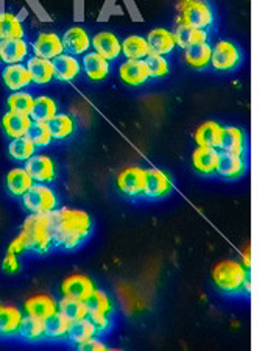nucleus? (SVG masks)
I'll return each instance as SVG.
<instances>
[{"instance_id":"nucleus-39","label":"nucleus","mask_w":279,"mask_h":351,"mask_svg":"<svg viewBox=\"0 0 279 351\" xmlns=\"http://www.w3.org/2000/svg\"><path fill=\"white\" fill-rule=\"evenodd\" d=\"M35 144L32 143L27 136H22V138H14L8 145V152L11 158L18 161H27L28 158L33 156L35 154Z\"/></svg>"},{"instance_id":"nucleus-30","label":"nucleus","mask_w":279,"mask_h":351,"mask_svg":"<svg viewBox=\"0 0 279 351\" xmlns=\"http://www.w3.org/2000/svg\"><path fill=\"white\" fill-rule=\"evenodd\" d=\"M210 52H213V49H210L206 43L189 45L184 52L186 63L195 67V69H203V67H206L209 64Z\"/></svg>"},{"instance_id":"nucleus-44","label":"nucleus","mask_w":279,"mask_h":351,"mask_svg":"<svg viewBox=\"0 0 279 351\" xmlns=\"http://www.w3.org/2000/svg\"><path fill=\"white\" fill-rule=\"evenodd\" d=\"M89 320L93 322L97 331H105L110 326V320H108V314H100V313H89Z\"/></svg>"},{"instance_id":"nucleus-4","label":"nucleus","mask_w":279,"mask_h":351,"mask_svg":"<svg viewBox=\"0 0 279 351\" xmlns=\"http://www.w3.org/2000/svg\"><path fill=\"white\" fill-rule=\"evenodd\" d=\"M178 24L206 28L213 24V11L202 0H180Z\"/></svg>"},{"instance_id":"nucleus-35","label":"nucleus","mask_w":279,"mask_h":351,"mask_svg":"<svg viewBox=\"0 0 279 351\" xmlns=\"http://www.w3.org/2000/svg\"><path fill=\"white\" fill-rule=\"evenodd\" d=\"M122 53L127 56L128 60H142L149 55V44L147 39L141 36H130L121 44Z\"/></svg>"},{"instance_id":"nucleus-48","label":"nucleus","mask_w":279,"mask_h":351,"mask_svg":"<svg viewBox=\"0 0 279 351\" xmlns=\"http://www.w3.org/2000/svg\"><path fill=\"white\" fill-rule=\"evenodd\" d=\"M250 265H252V256H250V250H247L243 254V267L248 269Z\"/></svg>"},{"instance_id":"nucleus-26","label":"nucleus","mask_w":279,"mask_h":351,"mask_svg":"<svg viewBox=\"0 0 279 351\" xmlns=\"http://www.w3.org/2000/svg\"><path fill=\"white\" fill-rule=\"evenodd\" d=\"M175 35V41L180 47L187 49L189 45L198 44V43H206V32L203 28H197V27H191L186 24H180L176 27Z\"/></svg>"},{"instance_id":"nucleus-27","label":"nucleus","mask_w":279,"mask_h":351,"mask_svg":"<svg viewBox=\"0 0 279 351\" xmlns=\"http://www.w3.org/2000/svg\"><path fill=\"white\" fill-rule=\"evenodd\" d=\"M33 186V178L25 169H13L7 175V188L11 195L22 197Z\"/></svg>"},{"instance_id":"nucleus-15","label":"nucleus","mask_w":279,"mask_h":351,"mask_svg":"<svg viewBox=\"0 0 279 351\" xmlns=\"http://www.w3.org/2000/svg\"><path fill=\"white\" fill-rule=\"evenodd\" d=\"M27 43L24 39H0V58L8 64H18L27 56Z\"/></svg>"},{"instance_id":"nucleus-10","label":"nucleus","mask_w":279,"mask_h":351,"mask_svg":"<svg viewBox=\"0 0 279 351\" xmlns=\"http://www.w3.org/2000/svg\"><path fill=\"white\" fill-rule=\"evenodd\" d=\"M33 52L39 58L52 61L64 52V45H62V39L55 33H43L33 44Z\"/></svg>"},{"instance_id":"nucleus-37","label":"nucleus","mask_w":279,"mask_h":351,"mask_svg":"<svg viewBox=\"0 0 279 351\" xmlns=\"http://www.w3.org/2000/svg\"><path fill=\"white\" fill-rule=\"evenodd\" d=\"M56 114V104L55 100L50 97H38L35 99V104H33V108L30 112V117L35 122H44L47 123L50 119Z\"/></svg>"},{"instance_id":"nucleus-22","label":"nucleus","mask_w":279,"mask_h":351,"mask_svg":"<svg viewBox=\"0 0 279 351\" xmlns=\"http://www.w3.org/2000/svg\"><path fill=\"white\" fill-rule=\"evenodd\" d=\"M3 82L11 90H19L22 88L28 86V83L32 82L30 73H28L27 67L22 64H8L5 67L2 73Z\"/></svg>"},{"instance_id":"nucleus-1","label":"nucleus","mask_w":279,"mask_h":351,"mask_svg":"<svg viewBox=\"0 0 279 351\" xmlns=\"http://www.w3.org/2000/svg\"><path fill=\"white\" fill-rule=\"evenodd\" d=\"M90 233V217L84 211L62 208L52 211V239L58 247H78Z\"/></svg>"},{"instance_id":"nucleus-49","label":"nucleus","mask_w":279,"mask_h":351,"mask_svg":"<svg viewBox=\"0 0 279 351\" xmlns=\"http://www.w3.org/2000/svg\"><path fill=\"white\" fill-rule=\"evenodd\" d=\"M0 60H2V58H0Z\"/></svg>"},{"instance_id":"nucleus-13","label":"nucleus","mask_w":279,"mask_h":351,"mask_svg":"<svg viewBox=\"0 0 279 351\" xmlns=\"http://www.w3.org/2000/svg\"><path fill=\"white\" fill-rule=\"evenodd\" d=\"M147 44H149V52L155 55L164 56L170 53L176 45L175 35L172 32L164 30V28H156L151 30L147 36Z\"/></svg>"},{"instance_id":"nucleus-24","label":"nucleus","mask_w":279,"mask_h":351,"mask_svg":"<svg viewBox=\"0 0 279 351\" xmlns=\"http://www.w3.org/2000/svg\"><path fill=\"white\" fill-rule=\"evenodd\" d=\"M24 317L18 308L0 306V336H13L19 332L21 322Z\"/></svg>"},{"instance_id":"nucleus-12","label":"nucleus","mask_w":279,"mask_h":351,"mask_svg":"<svg viewBox=\"0 0 279 351\" xmlns=\"http://www.w3.org/2000/svg\"><path fill=\"white\" fill-rule=\"evenodd\" d=\"M170 189H172V184H170V180L167 175L156 171V169H150V171H145V188L144 194L151 198H159L167 195Z\"/></svg>"},{"instance_id":"nucleus-41","label":"nucleus","mask_w":279,"mask_h":351,"mask_svg":"<svg viewBox=\"0 0 279 351\" xmlns=\"http://www.w3.org/2000/svg\"><path fill=\"white\" fill-rule=\"evenodd\" d=\"M33 104H35V99H33L28 93H14L8 97L10 111L19 112V114L30 116Z\"/></svg>"},{"instance_id":"nucleus-38","label":"nucleus","mask_w":279,"mask_h":351,"mask_svg":"<svg viewBox=\"0 0 279 351\" xmlns=\"http://www.w3.org/2000/svg\"><path fill=\"white\" fill-rule=\"evenodd\" d=\"M53 139H66L73 133V121L67 114H55L47 122Z\"/></svg>"},{"instance_id":"nucleus-5","label":"nucleus","mask_w":279,"mask_h":351,"mask_svg":"<svg viewBox=\"0 0 279 351\" xmlns=\"http://www.w3.org/2000/svg\"><path fill=\"white\" fill-rule=\"evenodd\" d=\"M22 200H24V206L28 211L35 214L52 213L56 208L55 192L50 189L49 186H44L41 183L33 184L32 188L22 195Z\"/></svg>"},{"instance_id":"nucleus-36","label":"nucleus","mask_w":279,"mask_h":351,"mask_svg":"<svg viewBox=\"0 0 279 351\" xmlns=\"http://www.w3.org/2000/svg\"><path fill=\"white\" fill-rule=\"evenodd\" d=\"M24 28L14 14L0 13V39H21Z\"/></svg>"},{"instance_id":"nucleus-17","label":"nucleus","mask_w":279,"mask_h":351,"mask_svg":"<svg viewBox=\"0 0 279 351\" xmlns=\"http://www.w3.org/2000/svg\"><path fill=\"white\" fill-rule=\"evenodd\" d=\"M32 125V117L27 114H19V112L10 111L2 119V127L10 138H22L25 136L28 128Z\"/></svg>"},{"instance_id":"nucleus-25","label":"nucleus","mask_w":279,"mask_h":351,"mask_svg":"<svg viewBox=\"0 0 279 351\" xmlns=\"http://www.w3.org/2000/svg\"><path fill=\"white\" fill-rule=\"evenodd\" d=\"M220 149L228 154H236L242 155L243 147H245V139L243 133L236 127H226L221 128V138H220Z\"/></svg>"},{"instance_id":"nucleus-23","label":"nucleus","mask_w":279,"mask_h":351,"mask_svg":"<svg viewBox=\"0 0 279 351\" xmlns=\"http://www.w3.org/2000/svg\"><path fill=\"white\" fill-rule=\"evenodd\" d=\"M62 45H64L66 50H69L71 53H84L89 50V36L88 33L80 27H73L71 30L64 33V38H62Z\"/></svg>"},{"instance_id":"nucleus-7","label":"nucleus","mask_w":279,"mask_h":351,"mask_svg":"<svg viewBox=\"0 0 279 351\" xmlns=\"http://www.w3.org/2000/svg\"><path fill=\"white\" fill-rule=\"evenodd\" d=\"M117 188L125 195L136 197L144 194L145 188V171L141 167H128L119 173Z\"/></svg>"},{"instance_id":"nucleus-29","label":"nucleus","mask_w":279,"mask_h":351,"mask_svg":"<svg viewBox=\"0 0 279 351\" xmlns=\"http://www.w3.org/2000/svg\"><path fill=\"white\" fill-rule=\"evenodd\" d=\"M220 138L221 127L215 122L203 123L195 132V141L198 147H213V149H217L220 145Z\"/></svg>"},{"instance_id":"nucleus-9","label":"nucleus","mask_w":279,"mask_h":351,"mask_svg":"<svg viewBox=\"0 0 279 351\" xmlns=\"http://www.w3.org/2000/svg\"><path fill=\"white\" fill-rule=\"evenodd\" d=\"M25 171L38 183H45L55 178V164L45 155H33L25 162Z\"/></svg>"},{"instance_id":"nucleus-8","label":"nucleus","mask_w":279,"mask_h":351,"mask_svg":"<svg viewBox=\"0 0 279 351\" xmlns=\"http://www.w3.org/2000/svg\"><path fill=\"white\" fill-rule=\"evenodd\" d=\"M62 295L77 300H86L95 291L94 281L86 275H71L62 281Z\"/></svg>"},{"instance_id":"nucleus-33","label":"nucleus","mask_w":279,"mask_h":351,"mask_svg":"<svg viewBox=\"0 0 279 351\" xmlns=\"http://www.w3.org/2000/svg\"><path fill=\"white\" fill-rule=\"evenodd\" d=\"M19 334L25 341L35 342L39 341V339L45 337V330H44V320L39 319V317L30 315L28 314L27 317H24L21 322L19 326Z\"/></svg>"},{"instance_id":"nucleus-32","label":"nucleus","mask_w":279,"mask_h":351,"mask_svg":"<svg viewBox=\"0 0 279 351\" xmlns=\"http://www.w3.org/2000/svg\"><path fill=\"white\" fill-rule=\"evenodd\" d=\"M69 328H71V322L67 320L60 311H56L55 314L49 315L47 319H44L45 337H50V339L66 337Z\"/></svg>"},{"instance_id":"nucleus-43","label":"nucleus","mask_w":279,"mask_h":351,"mask_svg":"<svg viewBox=\"0 0 279 351\" xmlns=\"http://www.w3.org/2000/svg\"><path fill=\"white\" fill-rule=\"evenodd\" d=\"M145 64L149 67V73L150 77H162L167 75L169 72V64L164 56L161 55H155V53H149L145 56Z\"/></svg>"},{"instance_id":"nucleus-14","label":"nucleus","mask_w":279,"mask_h":351,"mask_svg":"<svg viewBox=\"0 0 279 351\" xmlns=\"http://www.w3.org/2000/svg\"><path fill=\"white\" fill-rule=\"evenodd\" d=\"M243 171H245V161L242 155L228 154V152H221V154H219V162H217V167H215V172H217L220 177L236 178V177H241Z\"/></svg>"},{"instance_id":"nucleus-34","label":"nucleus","mask_w":279,"mask_h":351,"mask_svg":"<svg viewBox=\"0 0 279 351\" xmlns=\"http://www.w3.org/2000/svg\"><path fill=\"white\" fill-rule=\"evenodd\" d=\"M58 309H60V313L71 322V324L72 322L82 320L88 315L86 304H84L83 300H77V298L64 297L58 303Z\"/></svg>"},{"instance_id":"nucleus-3","label":"nucleus","mask_w":279,"mask_h":351,"mask_svg":"<svg viewBox=\"0 0 279 351\" xmlns=\"http://www.w3.org/2000/svg\"><path fill=\"white\" fill-rule=\"evenodd\" d=\"M247 275V269L236 261H221L213 270V280L215 286L226 293L241 291Z\"/></svg>"},{"instance_id":"nucleus-47","label":"nucleus","mask_w":279,"mask_h":351,"mask_svg":"<svg viewBox=\"0 0 279 351\" xmlns=\"http://www.w3.org/2000/svg\"><path fill=\"white\" fill-rule=\"evenodd\" d=\"M78 347L82 351H105L106 350L105 345L99 341H95V339H90V341L78 345Z\"/></svg>"},{"instance_id":"nucleus-40","label":"nucleus","mask_w":279,"mask_h":351,"mask_svg":"<svg viewBox=\"0 0 279 351\" xmlns=\"http://www.w3.org/2000/svg\"><path fill=\"white\" fill-rule=\"evenodd\" d=\"M84 304H86L88 314L89 313L110 314L111 309H112L110 297H108L106 293L101 292V291H94L86 300H84Z\"/></svg>"},{"instance_id":"nucleus-28","label":"nucleus","mask_w":279,"mask_h":351,"mask_svg":"<svg viewBox=\"0 0 279 351\" xmlns=\"http://www.w3.org/2000/svg\"><path fill=\"white\" fill-rule=\"evenodd\" d=\"M95 332H97V328L94 326L93 322L84 317L82 320L72 322L69 331H67V337H69V341L72 343L82 345L84 342L90 341V339H94Z\"/></svg>"},{"instance_id":"nucleus-31","label":"nucleus","mask_w":279,"mask_h":351,"mask_svg":"<svg viewBox=\"0 0 279 351\" xmlns=\"http://www.w3.org/2000/svg\"><path fill=\"white\" fill-rule=\"evenodd\" d=\"M83 63H84V69H86L88 77L94 82L104 80V78L108 75V72H110V63H108V60H105L104 56L99 55L97 52L84 56Z\"/></svg>"},{"instance_id":"nucleus-46","label":"nucleus","mask_w":279,"mask_h":351,"mask_svg":"<svg viewBox=\"0 0 279 351\" xmlns=\"http://www.w3.org/2000/svg\"><path fill=\"white\" fill-rule=\"evenodd\" d=\"M27 248V239H25V234L21 233L16 239L11 242V245L8 248V253H13V254H18L21 252H24Z\"/></svg>"},{"instance_id":"nucleus-18","label":"nucleus","mask_w":279,"mask_h":351,"mask_svg":"<svg viewBox=\"0 0 279 351\" xmlns=\"http://www.w3.org/2000/svg\"><path fill=\"white\" fill-rule=\"evenodd\" d=\"M53 66V77L58 78L61 82L73 80L80 72L78 61L71 55L61 53L52 60Z\"/></svg>"},{"instance_id":"nucleus-16","label":"nucleus","mask_w":279,"mask_h":351,"mask_svg":"<svg viewBox=\"0 0 279 351\" xmlns=\"http://www.w3.org/2000/svg\"><path fill=\"white\" fill-rule=\"evenodd\" d=\"M192 162L197 172L203 175L214 173L219 162V152L213 147H198L192 154Z\"/></svg>"},{"instance_id":"nucleus-11","label":"nucleus","mask_w":279,"mask_h":351,"mask_svg":"<svg viewBox=\"0 0 279 351\" xmlns=\"http://www.w3.org/2000/svg\"><path fill=\"white\" fill-rule=\"evenodd\" d=\"M121 77L130 86H139L149 80V67L144 60H128L121 66Z\"/></svg>"},{"instance_id":"nucleus-2","label":"nucleus","mask_w":279,"mask_h":351,"mask_svg":"<svg viewBox=\"0 0 279 351\" xmlns=\"http://www.w3.org/2000/svg\"><path fill=\"white\" fill-rule=\"evenodd\" d=\"M25 234L27 248L36 253H45L52 247V213L35 214L28 216L22 226Z\"/></svg>"},{"instance_id":"nucleus-21","label":"nucleus","mask_w":279,"mask_h":351,"mask_svg":"<svg viewBox=\"0 0 279 351\" xmlns=\"http://www.w3.org/2000/svg\"><path fill=\"white\" fill-rule=\"evenodd\" d=\"M58 309V304L55 303L53 298L49 295H36L28 298L25 302V311L27 314L39 317V319H47L49 315H52Z\"/></svg>"},{"instance_id":"nucleus-6","label":"nucleus","mask_w":279,"mask_h":351,"mask_svg":"<svg viewBox=\"0 0 279 351\" xmlns=\"http://www.w3.org/2000/svg\"><path fill=\"white\" fill-rule=\"evenodd\" d=\"M239 61H241V53L236 45L228 41H220L210 52L209 63L217 71H231L239 64Z\"/></svg>"},{"instance_id":"nucleus-45","label":"nucleus","mask_w":279,"mask_h":351,"mask_svg":"<svg viewBox=\"0 0 279 351\" xmlns=\"http://www.w3.org/2000/svg\"><path fill=\"white\" fill-rule=\"evenodd\" d=\"M2 267L5 271H8V274H16V271L19 270V263H18V258H16V254L8 253L3 259Z\"/></svg>"},{"instance_id":"nucleus-42","label":"nucleus","mask_w":279,"mask_h":351,"mask_svg":"<svg viewBox=\"0 0 279 351\" xmlns=\"http://www.w3.org/2000/svg\"><path fill=\"white\" fill-rule=\"evenodd\" d=\"M25 136L36 147H44V145H47L50 141H52L50 130L47 127V123H44V122H32V125H30V128H28Z\"/></svg>"},{"instance_id":"nucleus-19","label":"nucleus","mask_w":279,"mask_h":351,"mask_svg":"<svg viewBox=\"0 0 279 351\" xmlns=\"http://www.w3.org/2000/svg\"><path fill=\"white\" fill-rule=\"evenodd\" d=\"M93 45L95 52L104 56L105 60H114L117 58L122 52L121 43L119 39L112 35V33H99L93 39Z\"/></svg>"},{"instance_id":"nucleus-20","label":"nucleus","mask_w":279,"mask_h":351,"mask_svg":"<svg viewBox=\"0 0 279 351\" xmlns=\"http://www.w3.org/2000/svg\"><path fill=\"white\" fill-rule=\"evenodd\" d=\"M27 71L30 73L32 82L38 84H45L52 82L53 78V66L52 61L39 58V56H33V58L28 60L27 63Z\"/></svg>"}]
</instances>
